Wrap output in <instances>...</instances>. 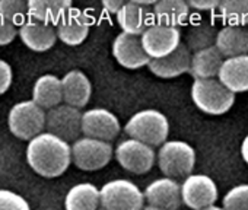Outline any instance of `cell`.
<instances>
[{"label":"cell","instance_id":"cell-10","mask_svg":"<svg viewBox=\"0 0 248 210\" xmlns=\"http://www.w3.org/2000/svg\"><path fill=\"white\" fill-rule=\"evenodd\" d=\"M181 200L191 210H203L217 200V185L209 175L191 174L181 184Z\"/></svg>","mask_w":248,"mask_h":210},{"label":"cell","instance_id":"cell-12","mask_svg":"<svg viewBox=\"0 0 248 210\" xmlns=\"http://www.w3.org/2000/svg\"><path fill=\"white\" fill-rule=\"evenodd\" d=\"M121 132V124L115 114L105 108H92L83 113L82 133L85 137L111 143Z\"/></svg>","mask_w":248,"mask_h":210},{"label":"cell","instance_id":"cell-39","mask_svg":"<svg viewBox=\"0 0 248 210\" xmlns=\"http://www.w3.org/2000/svg\"><path fill=\"white\" fill-rule=\"evenodd\" d=\"M99 210H104V209H99Z\"/></svg>","mask_w":248,"mask_h":210},{"label":"cell","instance_id":"cell-6","mask_svg":"<svg viewBox=\"0 0 248 210\" xmlns=\"http://www.w3.org/2000/svg\"><path fill=\"white\" fill-rule=\"evenodd\" d=\"M104 210H143L145 194L129 180H112L99 188Z\"/></svg>","mask_w":248,"mask_h":210},{"label":"cell","instance_id":"cell-34","mask_svg":"<svg viewBox=\"0 0 248 210\" xmlns=\"http://www.w3.org/2000/svg\"><path fill=\"white\" fill-rule=\"evenodd\" d=\"M190 9H196V11H215V9H219L220 3L219 0H207V2H187Z\"/></svg>","mask_w":248,"mask_h":210},{"label":"cell","instance_id":"cell-33","mask_svg":"<svg viewBox=\"0 0 248 210\" xmlns=\"http://www.w3.org/2000/svg\"><path fill=\"white\" fill-rule=\"evenodd\" d=\"M12 67L8 61L0 59V95H3L9 90L11 85H12Z\"/></svg>","mask_w":248,"mask_h":210},{"label":"cell","instance_id":"cell-2","mask_svg":"<svg viewBox=\"0 0 248 210\" xmlns=\"http://www.w3.org/2000/svg\"><path fill=\"white\" fill-rule=\"evenodd\" d=\"M130 139L143 142L152 148L162 146L170 135V123L165 114L158 110H142L130 117L124 126Z\"/></svg>","mask_w":248,"mask_h":210},{"label":"cell","instance_id":"cell-30","mask_svg":"<svg viewBox=\"0 0 248 210\" xmlns=\"http://www.w3.org/2000/svg\"><path fill=\"white\" fill-rule=\"evenodd\" d=\"M223 210H248V184L232 187L222 200Z\"/></svg>","mask_w":248,"mask_h":210},{"label":"cell","instance_id":"cell-14","mask_svg":"<svg viewBox=\"0 0 248 210\" xmlns=\"http://www.w3.org/2000/svg\"><path fill=\"white\" fill-rule=\"evenodd\" d=\"M145 200L149 206H155L165 210H178L181 200V184L172 178H158L152 181L143 191Z\"/></svg>","mask_w":248,"mask_h":210},{"label":"cell","instance_id":"cell-36","mask_svg":"<svg viewBox=\"0 0 248 210\" xmlns=\"http://www.w3.org/2000/svg\"><path fill=\"white\" fill-rule=\"evenodd\" d=\"M241 156H242L244 162L248 165V135L245 136V139L241 143Z\"/></svg>","mask_w":248,"mask_h":210},{"label":"cell","instance_id":"cell-20","mask_svg":"<svg viewBox=\"0 0 248 210\" xmlns=\"http://www.w3.org/2000/svg\"><path fill=\"white\" fill-rule=\"evenodd\" d=\"M219 82L233 93L248 90V54L225 59L217 75Z\"/></svg>","mask_w":248,"mask_h":210},{"label":"cell","instance_id":"cell-4","mask_svg":"<svg viewBox=\"0 0 248 210\" xmlns=\"http://www.w3.org/2000/svg\"><path fill=\"white\" fill-rule=\"evenodd\" d=\"M158 166L167 178L180 180L191 175L196 152L184 140H167L158 150Z\"/></svg>","mask_w":248,"mask_h":210},{"label":"cell","instance_id":"cell-38","mask_svg":"<svg viewBox=\"0 0 248 210\" xmlns=\"http://www.w3.org/2000/svg\"><path fill=\"white\" fill-rule=\"evenodd\" d=\"M203 210H223V207H219V206H210V207H206V209H203Z\"/></svg>","mask_w":248,"mask_h":210},{"label":"cell","instance_id":"cell-32","mask_svg":"<svg viewBox=\"0 0 248 210\" xmlns=\"http://www.w3.org/2000/svg\"><path fill=\"white\" fill-rule=\"evenodd\" d=\"M18 35V27L0 15V45L11 44Z\"/></svg>","mask_w":248,"mask_h":210},{"label":"cell","instance_id":"cell-35","mask_svg":"<svg viewBox=\"0 0 248 210\" xmlns=\"http://www.w3.org/2000/svg\"><path fill=\"white\" fill-rule=\"evenodd\" d=\"M124 6V2H121V0H105V2H102V8L109 12V14H118L120 9Z\"/></svg>","mask_w":248,"mask_h":210},{"label":"cell","instance_id":"cell-7","mask_svg":"<svg viewBox=\"0 0 248 210\" xmlns=\"http://www.w3.org/2000/svg\"><path fill=\"white\" fill-rule=\"evenodd\" d=\"M114 149L111 143L80 137L72 145V162L82 171H98L109 164Z\"/></svg>","mask_w":248,"mask_h":210},{"label":"cell","instance_id":"cell-25","mask_svg":"<svg viewBox=\"0 0 248 210\" xmlns=\"http://www.w3.org/2000/svg\"><path fill=\"white\" fill-rule=\"evenodd\" d=\"M66 210H99L101 197L99 190L91 182H80L73 185L64 198Z\"/></svg>","mask_w":248,"mask_h":210},{"label":"cell","instance_id":"cell-17","mask_svg":"<svg viewBox=\"0 0 248 210\" xmlns=\"http://www.w3.org/2000/svg\"><path fill=\"white\" fill-rule=\"evenodd\" d=\"M191 59H193L191 51L188 50L186 43H181L180 47L170 56L164 59L151 60L148 67L158 77L172 79L191 70Z\"/></svg>","mask_w":248,"mask_h":210},{"label":"cell","instance_id":"cell-26","mask_svg":"<svg viewBox=\"0 0 248 210\" xmlns=\"http://www.w3.org/2000/svg\"><path fill=\"white\" fill-rule=\"evenodd\" d=\"M223 61L225 57L220 54L216 45L193 53L190 73L194 76V79H215V76L219 75Z\"/></svg>","mask_w":248,"mask_h":210},{"label":"cell","instance_id":"cell-8","mask_svg":"<svg viewBox=\"0 0 248 210\" xmlns=\"http://www.w3.org/2000/svg\"><path fill=\"white\" fill-rule=\"evenodd\" d=\"M114 155L117 162L132 174L149 172L156 161L154 148L135 139L120 142L114 150Z\"/></svg>","mask_w":248,"mask_h":210},{"label":"cell","instance_id":"cell-31","mask_svg":"<svg viewBox=\"0 0 248 210\" xmlns=\"http://www.w3.org/2000/svg\"><path fill=\"white\" fill-rule=\"evenodd\" d=\"M0 210H31L28 201L9 190H0Z\"/></svg>","mask_w":248,"mask_h":210},{"label":"cell","instance_id":"cell-29","mask_svg":"<svg viewBox=\"0 0 248 210\" xmlns=\"http://www.w3.org/2000/svg\"><path fill=\"white\" fill-rule=\"evenodd\" d=\"M0 15L15 27H22L28 21V2L25 0H0Z\"/></svg>","mask_w":248,"mask_h":210},{"label":"cell","instance_id":"cell-18","mask_svg":"<svg viewBox=\"0 0 248 210\" xmlns=\"http://www.w3.org/2000/svg\"><path fill=\"white\" fill-rule=\"evenodd\" d=\"M63 101L75 108H83L91 99L92 85L82 70H70L62 77Z\"/></svg>","mask_w":248,"mask_h":210},{"label":"cell","instance_id":"cell-5","mask_svg":"<svg viewBox=\"0 0 248 210\" xmlns=\"http://www.w3.org/2000/svg\"><path fill=\"white\" fill-rule=\"evenodd\" d=\"M47 113L31 101H22L15 104L9 111L8 124L14 136L21 140H32L46 129Z\"/></svg>","mask_w":248,"mask_h":210},{"label":"cell","instance_id":"cell-11","mask_svg":"<svg viewBox=\"0 0 248 210\" xmlns=\"http://www.w3.org/2000/svg\"><path fill=\"white\" fill-rule=\"evenodd\" d=\"M146 54L152 59H164L174 53L181 44V32L178 28L152 24L140 37Z\"/></svg>","mask_w":248,"mask_h":210},{"label":"cell","instance_id":"cell-27","mask_svg":"<svg viewBox=\"0 0 248 210\" xmlns=\"http://www.w3.org/2000/svg\"><path fill=\"white\" fill-rule=\"evenodd\" d=\"M217 30L215 25L200 21L193 25H190L187 35H186V45L188 47L190 51L197 53L210 47L216 45V38H217Z\"/></svg>","mask_w":248,"mask_h":210},{"label":"cell","instance_id":"cell-15","mask_svg":"<svg viewBox=\"0 0 248 210\" xmlns=\"http://www.w3.org/2000/svg\"><path fill=\"white\" fill-rule=\"evenodd\" d=\"M156 2H127L117 14V22L124 34L142 37V34L154 24L151 18L154 15L148 11V6Z\"/></svg>","mask_w":248,"mask_h":210},{"label":"cell","instance_id":"cell-13","mask_svg":"<svg viewBox=\"0 0 248 210\" xmlns=\"http://www.w3.org/2000/svg\"><path fill=\"white\" fill-rule=\"evenodd\" d=\"M112 56L120 66L129 70H138L151 63L140 37L120 32L112 41Z\"/></svg>","mask_w":248,"mask_h":210},{"label":"cell","instance_id":"cell-22","mask_svg":"<svg viewBox=\"0 0 248 210\" xmlns=\"http://www.w3.org/2000/svg\"><path fill=\"white\" fill-rule=\"evenodd\" d=\"M32 101L43 110H53L63 101V86L62 79L54 75L40 76L32 88Z\"/></svg>","mask_w":248,"mask_h":210},{"label":"cell","instance_id":"cell-3","mask_svg":"<svg viewBox=\"0 0 248 210\" xmlns=\"http://www.w3.org/2000/svg\"><path fill=\"white\" fill-rule=\"evenodd\" d=\"M191 99L204 114L222 116L235 104V93L223 86L219 79H194Z\"/></svg>","mask_w":248,"mask_h":210},{"label":"cell","instance_id":"cell-21","mask_svg":"<svg viewBox=\"0 0 248 210\" xmlns=\"http://www.w3.org/2000/svg\"><path fill=\"white\" fill-rule=\"evenodd\" d=\"M72 8L69 0H30L28 16L46 25L57 27Z\"/></svg>","mask_w":248,"mask_h":210},{"label":"cell","instance_id":"cell-37","mask_svg":"<svg viewBox=\"0 0 248 210\" xmlns=\"http://www.w3.org/2000/svg\"><path fill=\"white\" fill-rule=\"evenodd\" d=\"M143 210H165V209H159V207H155V206H149V204H146V206L143 207Z\"/></svg>","mask_w":248,"mask_h":210},{"label":"cell","instance_id":"cell-19","mask_svg":"<svg viewBox=\"0 0 248 210\" xmlns=\"http://www.w3.org/2000/svg\"><path fill=\"white\" fill-rule=\"evenodd\" d=\"M19 37L30 50L43 53L54 47L57 41V31L51 25L28 18V21L19 28Z\"/></svg>","mask_w":248,"mask_h":210},{"label":"cell","instance_id":"cell-24","mask_svg":"<svg viewBox=\"0 0 248 210\" xmlns=\"http://www.w3.org/2000/svg\"><path fill=\"white\" fill-rule=\"evenodd\" d=\"M155 24L178 28L186 24L190 15V6L184 0H161L154 5Z\"/></svg>","mask_w":248,"mask_h":210},{"label":"cell","instance_id":"cell-28","mask_svg":"<svg viewBox=\"0 0 248 210\" xmlns=\"http://www.w3.org/2000/svg\"><path fill=\"white\" fill-rule=\"evenodd\" d=\"M217 11L225 27L248 28V0H223Z\"/></svg>","mask_w":248,"mask_h":210},{"label":"cell","instance_id":"cell-16","mask_svg":"<svg viewBox=\"0 0 248 210\" xmlns=\"http://www.w3.org/2000/svg\"><path fill=\"white\" fill-rule=\"evenodd\" d=\"M91 25H92V21L85 12H82L80 9L72 8L64 15L62 22L56 27L57 38L66 45L76 47L88 38Z\"/></svg>","mask_w":248,"mask_h":210},{"label":"cell","instance_id":"cell-23","mask_svg":"<svg viewBox=\"0 0 248 210\" xmlns=\"http://www.w3.org/2000/svg\"><path fill=\"white\" fill-rule=\"evenodd\" d=\"M216 48L225 59L248 54V28L223 27L217 32Z\"/></svg>","mask_w":248,"mask_h":210},{"label":"cell","instance_id":"cell-9","mask_svg":"<svg viewBox=\"0 0 248 210\" xmlns=\"http://www.w3.org/2000/svg\"><path fill=\"white\" fill-rule=\"evenodd\" d=\"M82 117L83 114L79 108L70 107L67 104L59 105V107L47 111V133H51L67 143H75L82 135Z\"/></svg>","mask_w":248,"mask_h":210},{"label":"cell","instance_id":"cell-1","mask_svg":"<svg viewBox=\"0 0 248 210\" xmlns=\"http://www.w3.org/2000/svg\"><path fill=\"white\" fill-rule=\"evenodd\" d=\"M28 165L44 178L63 175L72 164V146L51 133H41L27 146Z\"/></svg>","mask_w":248,"mask_h":210}]
</instances>
